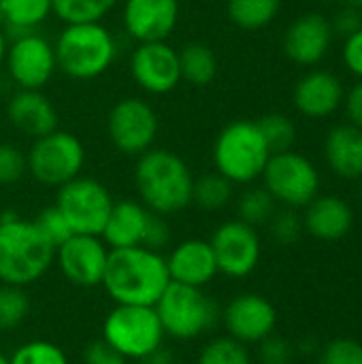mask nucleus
<instances>
[{
  "mask_svg": "<svg viewBox=\"0 0 362 364\" xmlns=\"http://www.w3.org/2000/svg\"><path fill=\"white\" fill-rule=\"evenodd\" d=\"M166 258L149 247H119L109 252L102 286L115 305L154 307L169 288Z\"/></svg>",
  "mask_w": 362,
  "mask_h": 364,
  "instance_id": "nucleus-1",
  "label": "nucleus"
},
{
  "mask_svg": "<svg viewBox=\"0 0 362 364\" xmlns=\"http://www.w3.org/2000/svg\"><path fill=\"white\" fill-rule=\"evenodd\" d=\"M134 186L141 203L158 215H175L192 205L194 175L186 160L162 147H151L137 158Z\"/></svg>",
  "mask_w": 362,
  "mask_h": 364,
  "instance_id": "nucleus-2",
  "label": "nucleus"
},
{
  "mask_svg": "<svg viewBox=\"0 0 362 364\" xmlns=\"http://www.w3.org/2000/svg\"><path fill=\"white\" fill-rule=\"evenodd\" d=\"M55 260V247L32 220L13 211L0 215V282L26 288L38 282Z\"/></svg>",
  "mask_w": 362,
  "mask_h": 364,
  "instance_id": "nucleus-3",
  "label": "nucleus"
},
{
  "mask_svg": "<svg viewBox=\"0 0 362 364\" xmlns=\"http://www.w3.org/2000/svg\"><path fill=\"white\" fill-rule=\"evenodd\" d=\"M53 51L60 73L77 81H92L113 66L117 41L102 21L64 23Z\"/></svg>",
  "mask_w": 362,
  "mask_h": 364,
  "instance_id": "nucleus-4",
  "label": "nucleus"
},
{
  "mask_svg": "<svg viewBox=\"0 0 362 364\" xmlns=\"http://www.w3.org/2000/svg\"><path fill=\"white\" fill-rule=\"evenodd\" d=\"M211 158L215 173L226 177L233 186H247L262 177L271 149L256 122L235 119L218 132Z\"/></svg>",
  "mask_w": 362,
  "mask_h": 364,
  "instance_id": "nucleus-5",
  "label": "nucleus"
},
{
  "mask_svg": "<svg viewBox=\"0 0 362 364\" xmlns=\"http://www.w3.org/2000/svg\"><path fill=\"white\" fill-rule=\"evenodd\" d=\"M154 309L160 318L164 335L177 341L203 337L215 326L220 318L218 305L209 294H205L203 288L181 286L175 282L169 284Z\"/></svg>",
  "mask_w": 362,
  "mask_h": 364,
  "instance_id": "nucleus-6",
  "label": "nucleus"
},
{
  "mask_svg": "<svg viewBox=\"0 0 362 364\" xmlns=\"http://www.w3.org/2000/svg\"><path fill=\"white\" fill-rule=\"evenodd\" d=\"M164 328L154 307L115 305L105 318L102 339L124 360H147L164 343Z\"/></svg>",
  "mask_w": 362,
  "mask_h": 364,
  "instance_id": "nucleus-7",
  "label": "nucleus"
},
{
  "mask_svg": "<svg viewBox=\"0 0 362 364\" xmlns=\"http://www.w3.org/2000/svg\"><path fill=\"white\" fill-rule=\"evenodd\" d=\"M28 175L45 188H60L79 177L85 166V147L77 134L53 130L32 141L28 154Z\"/></svg>",
  "mask_w": 362,
  "mask_h": 364,
  "instance_id": "nucleus-8",
  "label": "nucleus"
},
{
  "mask_svg": "<svg viewBox=\"0 0 362 364\" xmlns=\"http://www.w3.org/2000/svg\"><path fill=\"white\" fill-rule=\"evenodd\" d=\"M262 188L277 205L305 209L320 194V173L307 156L294 149L271 154L262 171Z\"/></svg>",
  "mask_w": 362,
  "mask_h": 364,
  "instance_id": "nucleus-9",
  "label": "nucleus"
},
{
  "mask_svg": "<svg viewBox=\"0 0 362 364\" xmlns=\"http://www.w3.org/2000/svg\"><path fill=\"white\" fill-rule=\"evenodd\" d=\"M113 196L94 177H75L58 188L55 207L68 222L73 235L100 237L113 207Z\"/></svg>",
  "mask_w": 362,
  "mask_h": 364,
  "instance_id": "nucleus-10",
  "label": "nucleus"
},
{
  "mask_svg": "<svg viewBox=\"0 0 362 364\" xmlns=\"http://www.w3.org/2000/svg\"><path fill=\"white\" fill-rule=\"evenodd\" d=\"M158 130L160 119L156 109L139 96L117 100L107 115L109 141L124 156L139 158L141 154L151 149Z\"/></svg>",
  "mask_w": 362,
  "mask_h": 364,
  "instance_id": "nucleus-11",
  "label": "nucleus"
},
{
  "mask_svg": "<svg viewBox=\"0 0 362 364\" xmlns=\"http://www.w3.org/2000/svg\"><path fill=\"white\" fill-rule=\"evenodd\" d=\"M4 68L17 90H43L58 73L53 43L38 30L11 36Z\"/></svg>",
  "mask_w": 362,
  "mask_h": 364,
  "instance_id": "nucleus-12",
  "label": "nucleus"
},
{
  "mask_svg": "<svg viewBox=\"0 0 362 364\" xmlns=\"http://www.w3.org/2000/svg\"><path fill=\"white\" fill-rule=\"evenodd\" d=\"M209 243L218 262V273L230 279H243L258 269L262 243L254 226L241 220H228L213 230Z\"/></svg>",
  "mask_w": 362,
  "mask_h": 364,
  "instance_id": "nucleus-13",
  "label": "nucleus"
},
{
  "mask_svg": "<svg viewBox=\"0 0 362 364\" xmlns=\"http://www.w3.org/2000/svg\"><path fill=\"white\" fill-rule=\"evenodd\" d=\"M128 66L132 81L154 96L171 94L181 81L179 49L169 45V41L137 43Z\"/></svg>",
  "mask_w": 362,
  "mask_h": 364,
  "instance_id": "nucleus-14",
  "label": "nucleus"
},
{
  "mask_svg": "<svg viewBox=\"0 0 362 364\" xmlns=\"http://www.w3.org/2000/svg\"><path fill=\"white\" fill-rule=\"evenodd\" d=\"M109 247L100 237L92 235H73L62 245L55 247V262L60 273L77 288H96L102 286Z\"/></svg>",
  "mask_w": 362,
  "mask_h": 364,
  "instance_id": "nucleus-15",
  "label": "nucleus"
},
{
  "mask_svg": "<svg viewBox=\"0 0 362 364\" xmlns=\"http://www.w3.org/2000/svg\"><path fill=\"white\" fill-rule=\"evenodd\" d=\"M222 320L228 337L237 339L243 346H258L262 339L275 333L277 309L267 296L243 292L230 299L222 314Z\"/></svg>",
  "mask_w": 362,
  "mask_h": 364,
  "instance_id": "nucleus-16",
  "label": "nucleus"
},
{
  "mask_svg": "<svg viewBox=\"0 0 362 364\" xmlns=\"http://www.w3.org/2000/svg\"><path fill=\"white\" fill-rule=\"evenodd\" d=\"M179 0H124L122 23L137 43L169 41L179 23Z\"/></svg>",
  "mask_w": 362,
  "mask_h": 364,
  "instance_id": "nucleus-17",
  "label": "nucleus"
},
{
  "mask_svg": "<svg viewBox=\"0 0 362 364\" xmlns=\"http://www.w3.org/2000/svg\"><path fill=\"white\" fill-rule=\"evenodd\" d=\"M333 38L335 34L331 19L324 17L322 13L312 11L297 17L288 26L282 47L286 58L297 66H316L326 58Z\"/></svg>",
  "mask_w": 362,
  "mask_h": 364,
  "instance_id": "nucleus-18",
  "label": "nucleus"
},
{
  "mask_svg": "<svg viewBox=\"0 0 362 364\" xmlns=\"http://www.w3.org/2000/svg\"><path fill=\"white\" fill-rule=\"evenodd\" d=\"M346 98L341 79L329 70H309L303 75L292 92V102L297 111L309 119L331 117Z\"/></svg>",
  "mask_w": 362,
  "mask_h": 364,
  "instance_id": "nucleus-19",
  "label": "nucleus"
},
{
  "mask_svg": "<svg viewBox=\"0 0 362 364\" xmlns=\"http://www.w3.org/2000/svg\"><path fill=\"white\" fill-rule=\"evenodd\" d=\"M171 282L192 288H205L218 275V262L211 243L205 239H186L173 247L166 258Z\"/></svg>",
  "mask_w": 362,
  "mask_h": 364,
  "instance_id": "nucleus-20",
  "label": "nucleus"
},
{
  "mask_svg": "<svg viewBox=\"0 0 362 364\" xmlns=\"http://www.w3.org/2000/svg\"><path fill=\"white\" fill-rule=\"evenodd\" d=\"M11 126L32 141L58 130V111L43 90H17L6 102Z\"/></svg>",
  "mask_w": 362,
  "mask_h": 364,
  "instance_id": "nucleus-21",
  "label": "nucleus"
},
{
  "mask_svg": "<svg viewBox=\"0 0 362 364\" xmlns=\"http://www.w3.org/2000/svg\"><path fill=\"white\" fill-rule=\"evenodd\" d=\"M305 232L318 241L335 243L350 235L354 226V211L348 200L335 194L316 196L303 213Z\"/></svg>",
  "mask_w": 362,
  "mask_h": 364,
  "instance_id": "nucleus-22",
  "label": "nucleus"
},
{
  "mask_svg": "<svg viewBox=\"0 0 362 364\" xmlns=\"http://www.w3.org/2000/svg\"><path fill=\"white\" fill-rule=\"evenodd\" d=\"M149 218H151V211L141 200H132V198L115 200L100 239L105 241L109 250L143 245Z\"/></svg>",
  "mask_w": 362,
  "mask_h": 364,
  "instance_id": "nucleus-23",
  "label": "nucleus"
},
{
  "mask_svg": "<svg viewBox=\"0 0 362 364\" xmlns=\"http://www.w3.org/2000/svg\"><path fill=\"white\" fill-rule=\"evenodd\" d=\"M324 160L341 179H362V130L354 124H339L324 139Z\"/></svg>",
  "mask_w": 362,
  "mask_h": 364,
  "instance_id": "nucleus-24",
  "label": "nucleus"
},
{
  "mask_svg": "<svg viewBox=\"0 0 362 364\" xmlns=\"http://www.w3.org/2000/svg\"><path fill=\"white\" fill-rule=\"evenodd\" d=\"M2 28L9 36L36 30L51 15V0H0Z\"/></svg>",
  "mask_w": 362,
  "mask_h": 364,
  "instance_id": "nucleus-25",
  "label": "nucleus"
},
{
  "mask_svg": "<svg viewBox=\"0 0 362 364\" xmlns=\"http://www.w3.org/2000/svg\"><path fill=\"white\" fill-rule=\"evenodd\" d=\"M179 68L181 81L194 87H207L218 75L215 51L205 43H186L179 49Z\"/></svg>",
  "mask_w": 362,
  "mask_h": 364,
  "instance_id": "nucleus-26",
  "label": "nucleus"
},
{
  "mask_svg": "<svg viewBox=\"0 0 362 364\" xmlns=\"http://www.w3.org/2000/svg\"><path fill=\"white\" fill-rule=\"evenodd\" d=\"M282 0H228L226 13L241 30H260L275 21Z\"/></svg>",
  "mask_w": 362,
  "mask_h": 364,
  "instance_id": "nucleus-27",
  "label": "nucleus"
},
{
  "mask_svg": "<svg viewBox=\"0 0 362 364\" xmlns=\"http://www.w3.org/2000/svg\"><path fill=\"white\" fill-rule=\"evenodd\" d=\"M233 200V183L220 173H207L194 179L192 205L201 211H220Z\"/></svg>",
  "mask_w": 362,
  "mask_h": 364,
  "instance_id": "nucleus-28",
  "label": "nucleus"
},
{
  "mask_svg": "<svg viewBox=\"0 0 362 364\" xmlns=\"http://www.w3.org/2000/svg\"><path fill=\"white\" fill-rule=\"evenodd\" d=\"M122 0H51V13L64 23L102 21Z\"/></svg>",
  "mask_w": 362,
  "mask_h": 364,
  "instance_id": "nucleus-29",
  "label": "nucleus"
},
{
  "mask_svg": "<svg viewBox=\"0 0 362 364\" xmlns=\"http://www.w3.org/2000/svg\"><path fill=\"white\" fill-rule=\"evenodd\" d=\"M275 211H277V203L265 188H250L237 200V215H239L237 220L254 228L269 224Z\"/></svg>",
  "mask_w": 362,
  "mask_h": 364,
  "instance_id": "nucleus-30",
  "label": "nucleus"
},
{
  "mask_svg": "<svg viewBox=\"0 0 362 364\" xmlns=\"http://www.w3.org/2000/svg\"><path fill=\"white\" fill-rule=\"evenodd\" d=\"M256 124H258L271 154L292 149V145L297 141V126L288 115H284V113H267Z\"/></svg>",
  "mask_w": 362,
  "mask_h": 364,
  "instance_id": "nucleus-31",
  "label": "nucleus"
},
{
  "mask_svg": "<svg viewBox=\"0 0 362 364\" xmlns=\"http://www.w3.org/2000/svg\"><path fill=\"white\" fill-rule=\"evenodd\" d=\"M196 364H252L247 346L224 335L211 339L198 354Z\"/></svg>",
  "mask_w": 362,
  "mask_h": 364,
  "instance_id": "nucleus-32",
  "label": "nucleus"
},
{
  "mask_svg": "<svg viewBox=\"0 0 362 364\" xmlns=\"http://www.w3.org/2000/svg\"><path fill=\"white\" fill-rule=\"evenodd\" d=\"M30 314V301L19 286H0V331L17 328Z\"/></svg>",
  "mask_w": 362,
  "mask_h": 364,
  "instance_id": "nucleus-33",
  "label": "nucleus"
},
{
  "mask_svg": "<svg viewBox=\"0 0 362 364\" xmlns=\"http://www.w3.org/2000/svg\"><path fill=\"white\" fill-rule=\"evenodd\" d=\"M269 232L271 239L282 245V247H290L294 243L301 241V237L305 235V226H303V215L297 209H280L273 213V218L269 220Z\"/></svg>",
  "mask_w": 362,
  "mask_h": 364,
  "instance_id": "nucleus-34",
  "label": "nucleus"
},
{
  "mask_svg": "<svg viewBox=\"0 0 362 364\" xmlns=\"http://www.w3.org/2000/svg\"><path fill=\"white\" fill-rule=\"evenodd\" d=\"M11 364H68L64 350L51 341L34 339L11 354Z\"/></svg>",
  "mask_w": 362,
  "mask_h": 364,
  "instance_id": "nucleus-35",
  "label": "nucleus"
},
{
  "mask_svg": "<svg viewBox=\"0 0 362 364\" xmlns=\"http://www.w3.org/2000/svg\"><path fill=\"white\" fill-rule=\"evenodd\" d=\"M28 175V158L13 143H0V186H13Z\"/></svg>",
  "mask_w": 362,
  "mask_h": 364,
  "instance_id": "nucleus-36",
  "label": "nucleus"
},
{
  "mask_svg": "<svg viewBox=\"0 0 362 364\" xmlns=\"http://www.w3.org/2000/svg\"><path fill=\"white\" fill-rule=\"evenodd\" d=\"M318 364H362V343L356 339H333L318 352Z\"/></svg>",
  "mask_w": 362,
  "mask_h": 364,
  "instance_id": "nucleus-37",
  "label": "nucleus"
},
{
  "mask_svg": "<svg viewBox=\"0 0 362 364\" xmlns=\"http://www.w3.org/2000/svg\"><path fill=\"white\" fill-rule=\"evenodd\" d=\"M32 222L36 224V228L41 230V235H43L53 247L62 245L68 237H73V230H70L68 222L64 220V215L60 213V209H58L55 205L45 207Z\"/></svg>",
  "mask_w": 362,
  "mask_h": 364,
  "instance_id": "nucleus-38",
  "label": "nucleus"
},
{
  "mask_svg": "<svg viewBox=\"0 0 362 364\" xmlns=\"http://www.w3.org/2000/svg\"><path fill=\"white\" fill-rule=\"evenodd\" d=\"M294 352H297L294 346L288 339L277 337L275 333L258 343L260 364H292L294 363Z\"/></svg>",
  "mask_w": 362,
  "mask_h": 364,
  "instance_id": "nucleus-39",
  "label": "nucleus"
},
{
  "mask_svg": "<svg viewBox=\"0 0 362 364\" xmlns=\"http://www.w3.org/2000/svg\"><path fill=\"white\" fill-rule=\"evenodd\" d=\"M171 243V228L164 220V215L151 213L147 228H145V237H143V247L162 252L166 245Z\"/></svg>",
  "mask_w": 362,
  "mask_h": 364,
  "instance_id": "nucleus-40",
  "label": "nucleus"
},
{
  "mask_svg": "<svg viewBox=\"0 0 362 364\" xmlns=\"http://www.w3.org/2000/svg\"><path fill=\"white\" fill-rule=\"evenodd\" d=\"M331 26H333V34H337L341 38H348V36H352L354 32H358L362 28V11L350 4V6L341 9L335 15Z\"/></svg>",
  "mask_w": 362,
  "mask_h": 364,
  "instance_id": "nucleus-41",
  "label": "nucleus"
},
{
  "mask_svg": "<svg viewBox=\"0 0 362 364\" xmlns=\"http://www.w3.org/2000/svg\"><path fill=\"white\" fill-rule=\"evenodd\" d=\"M341 58H344L346 68H348L354 77L362 79V28L358 32H354L352 36L344 38Z\"/></svg>",
  "mask_w": 362,
  "mask_h": 364,
  "instance_id": "nucleus-42",
  "label": "nucleus"
},
{
  "mask_svg": "<svg viewBox=\"0 0 362 364\" xmlns=\"http://www.w3.org/2000/svg\"><path fill=\"white\" fill-rule=\"evenodd\" d=\"M83 360L85 364H126V360L105 341H94L92 346L85 348V354H83Z\"/></svg>",
  "mask_w": 362,
  "mask_h": 364,
  "instance_id": "nucleus-43",
  "label": "nucleus"
},
{
  "mask_svg": "<svg viewBox=\"0 0 362 364\" xmlns=\"http://www.w3.org/2000/svg\"><path fill=\"white\" fill-rule=\"evenodd\" d=\"M344 107H346V113H348L350 124H354L356 128L362 130V79H358L352 85V90L346 94Z\"/></svg>",
  "mask_w": 362,
  "mask_h": 364,
  "instance_id": "nucleus-44",
  "label": "nucleus"
},
{
  "mask_svg": "<svg viewBox=\"0 0 362 364\" xmlns=\"http://www.w3.org/2000/svg\"><path fill=\"white\" fill-rule=\"evenodd\" d=\"M9 36H6V32H4V28L0 26V68L4 66V58H6V47H9V41H6Z\"/></svg>",
  "mask_w": 362,
  "mask_h": 364,
  "instance_id": "nucleus-45",
  "label": "nucleus"
},
{
  "mask_svg": "<svg viewBox=\"0 0 362 364\" xmlns=\"http://www.w3.org/2000/svg\"><path fill=\"white\" fill-rule=\"evenodd\" d=\"M0 364H11V356H6V354L0 352Z\"/></svg>",
  "mask_w": 362,
  "mask_h": 364,
  "instance_id": "nucleus-46",
  "label": "nucleus"
},
{
  "mask_svg": "<svg viewBox=\"0 0 362 364\" xmlns=\"http://www.w3.org/2000/svg\"><path fill=\"white\" fill-rule=\"evenodd\" d=\"M350 4H352V6H356L358 11H362V0H350Z\"/></svg>",
  "mask_w": 362,
  "mask_h": 364,
  "instance_id": "nucleus-47",
  "label": "nucleus"
},
{
  "mask_svg": "<svg viewBox=\"0 0 362 364\" xmlns=\"http://www.w3.org/2000/svg\"><path fill=\"white\" fill-rule=\"evenodd\" d=\"M358 198H361V203H362V179H361V186H358Z\"/></svg>",
  "mask_w": 362,
  "mask_h": 364,
  "instance_id": "nucleus-48",
  "label": "nucleus"
},
{
  "mask_svg": "<svg viewBox=\"0 0 362 364\" xmlns=\"http://www.w3.org/2000/svg\"><path fill=\"white\" fill-rule=\"evenodd\" d=\"M348 2H350V0H348Z\"/></svg>",
  "mask_w": 362,
  "mask_h": 364,
  "instance_id": "nucleus-49",
  "label": "nucleus"
}]
</instances>
